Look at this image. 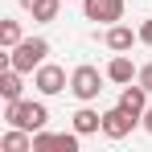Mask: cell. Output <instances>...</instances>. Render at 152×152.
Here are the masks:
<instances>
[{"label":"cell","mask_w":152,"mask_h":152,"mask_svg":"<svg viewBox=\"0 0 152 152\" xmlns=\"http://www.w3.org/2000/svg\"><path fill=\"white\" fill-rule=\"evenodd\" d=\"M4 124L8 127H25V132H41L50 124V111H45V103L12 99V103H4Z\"/></svg>","instance_id":"1"},{"label":"cell","mask_w":152,"mask_h":152,"mask_svg":"<svg viewBox=\"0 0 152 152\" xmlns=\"http://www.w3.org/2000/svg\"><path fill=\"white\" fill-rule=\"evenodd\" d=\"M45 53H50V41H45V37H25L21 45H12V50H8L4 66H12V70L29 74V70H37V66L45 62Z\"/></svg>","instance_id":"2"},{"label":"cell","mask_w":152,"mask_h":152,"mask_svg":"<svg viewBox=\"0 0 152 152\" xmlns=\"http://www.w3.org/2000/svg\"><path fill=\"white\" fill-rule=\"evenodd\" d=\"M103 78L95 66H78L74 74H70V95H74L78 103H91V99H99V91H103Z\"/></svg>","instance_id":"3"},{"label":"cell","mask_w":152,"mask_h":152,"mask_svg":"<svg viewBox=\"0 0 152 152\" xmlns=\"http://www.w3.org/2000/svg\"><path fill=\"white\" fill-rule=\"evenodd\" d=\"M33 86H37L41 95H62L70 82H66V70H62V66H53V62H41V66L33 70Z\"/></svg>","instance_id":"4"},{"label":"cell","mask_w":152,"mask_h":152,"mask_svg":"<svg viewBox=\"0 0 152 152\" xmlns=\"http://www.w3.org/2000/svg\"><path fill=\"white\" fill-rule=\"evenodd\" d=\"M136 124H140V119L127 115L119 103H115L111 111H103V136H107V140H124V136H132V127H136Z\"/></svg>","instance_id":"5"},{"label":"cell","mask_w":152,"mask_h":152,"mask_svg":"<svg viewBox=\"0 0 152 152\" xmlns=\"http://www.w3.org/2000/svg\"><path fill=\"white\" fill-rule=\"evenodd\" d=\"M82 12H86V21L115 25V21H124V0H82Z\"/></svg>","instance_id":"6"},{"label":"cell","mask_w":152,"mask_h":152,"mask_svg":"<svg viewBox=\"0 0 152 152\" xmlns=\"http://www.w3.org/2000/svg\"><path fill=\"white\" fill-rule=\"evenodd\" d=\"M136 41H140V29L132 33V29H127V25H119V21H115V25L103 33V45H107L111 53H127L132 45H136Z\"/></svg>","instance_id":"7"},{"label":"cell","mask_w":152,"mask_h":152,"mask_svg":"<svg viewBox=\"0 0 152 152\" xmlns=\"http://www.w3.org/2000/svg\"><path fill=\"white\" fill-rule=\"evenodd\" d=\"M119 107H124L127 115H136V119H140V115L148 111V91H144L140 82H127L124 91H119Z\"/></svg>","instance_id":"8"},{"label":"cell","mask_w":152,"mask_h":152,"mask_svg":"<svg viewBox=\"0 0 152 152\" xmlns=\"http://www.w3.org/2000/svg\"><path fill=\"white\" fill-rule=\"evenodd\" d=\"M136 74H140V70L132 66V58H127V53H115V58L107 62V78H111L115 86H127V82H136Z\"/></svg>","instance_id":"9"},{"label":"cell","mask_w":152,"mask_h":152,"mask_svg":"<svg viewBox=\"0 0 152 152\" xmlns=\"http://www.w3.org/2000/svg\"><path fill=\"white\" fill-rule=\"evenodd\" d=\"M0 148H4V152H33V132H25V127H8V132L0 136Z\"/></svg>","instance_id":"10"},{"label":"cell","mask_w":152,"mask_h":152,"mask_svg":"<svg viewBox=\"0 0 152 152\" xmlns=\"http://www.w3.org/2000/svg\"><path fill=\"white\" fill-rule=\"evenodd\" d=\"M74 132H78V136L103 132V115H99V111H91V107H78V111H74Z\"/></svg>","instance_id":"11"},{"label":"cell","mask_w":152,"mask_h":152,"mask_svg":"<svg viewBox=\"0 0 152 152\" xmlns=\"http://www.w3.org/2000/svg\"><path fill=\"white\" fill-rule=\"evenodd\" d=\"M21 91H25V82H21V70L4 66V74H0V95H4V103L21 99Z\"/></svg>","instance_id":"12"},{"label":"cell","mask_w":152,"mask_h":152,"mask_svg":"<svg viewBox=\"0 0 152 152\" xmlns=\"http://www.w3.org/2000/svg\"><path fill=\"white\" fill-rule=\"evenodd\" d=\"M58 8H62V0H37L29 12H33V21H41V25H50V21H58Z\"/></svg>","instance_id":"13"},{"label":"cell","mask_w":152,"mask_h":152,"mask_svg":"<svg viewBox=\"0 0 152 152\" xmlns=\"http://www.w3.org/2000/svg\"><path fill=\"white\" fill-rule=\"evenodd\" d=\"M25 37H21V21H0V45L4 50H12V45H21Z\"/></svg>","instance_id":"14"},{"label":"cell","mask_w":152,"mask_h":152,"mask_svg":"<svg viewBox=\"0 0 152 152\" xmlns=\"http://www.w3.org/2000/svg\"><path fill=\"white\" fill-rule=\"evenodd\" d=\"M136 82H140V86H144V91H148V95H152V66H144V70L136 74Z\"/></svg>","instance_id":"15"},{"label":"cell","mask_w":152,"mask_h":152,"mask_svg":"<svg viewBox=\"0 0 152 152\" xmlns=\"http://www.w3.org/2000/svg\"><path fill=\"white\" fill-rule=\"evenodd\" d=\"M140 41H144V45H152V21H144V25H140Z\"/></svg>","instance_id":"16"},{"label":"cell","mask_w":152,"mask_h":152,"mask_svg":"<svg viewBox=\"0 0 152 152\" xmlns=\"http://www.w3.org/2000/svg\"><path fill=\"white\" fill-rule=\"evenodd\" d=\"M140 124H144V132H148V136H152V107H148V111H144V115H140Z\"/></svg>","instance_id":"17"},{"label":"cell","mask_w":152,"mask_h":152,"mask_svg":"<svg viewBox=\"0 0 152 152\" xmlns=\"http://www.w3.org/2000/svg\"><path fill=\"white\" fill-rule=\"evenodd\" d=\"M17 4H21V8H33V4H37V0H17Z\"/></svg>","instance_id":"18"}]
</instances>
